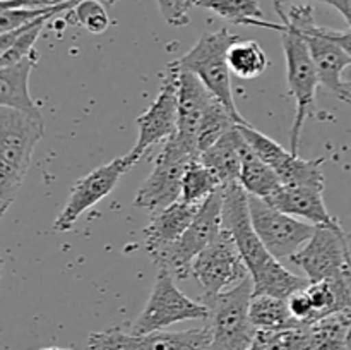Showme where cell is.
I'll use <instances>...</instances> for the list:
<instances>
[{"instance_id": "obj_1", "label": "cell", "mask_w": 351, "mask_h": 350, "mask_svg": "<svg viewBox=\"0 0 351 350\" xmlns=\"http://www.w3.org/2000/svg\"><path fill=\"white\" fill-rule=\"evenodd\" d=\"M41 115L0 106V215L16 201L29 170L31 156L43 137Z\"/></svg>"}, {"instance_id": "obj_2", "label": "cell", "mask_w": 351, "mask_h": 350, "mask_svg": "<svg viewBox=\"0 0 351 350\" xmlns=\"http://www.w3.org/2000/svg\"><path fill=\"white\" fill-rule=\"evenodd\" d=\"M249 26L267 27V30L281 33V43H283L285 58H287L288 89L295 100V119L293 126H291L290 151L298 153L302 129H304L305 120L314 112L315 93H317L319 82H321L315 62L312 58L305 38L295 27L285 23H269L266 19H256Z\"/></svg>"}, {"instance_id": "obj_3", "label": "cell", "mask_w": 351, "mask_h": 350, "mask_svg": "<svg viewBox=\"0 0 351 350\" xmlns=\"http://www.w3.org/2000/svg\"><path fill=\"white\" fill-rule=\"evenodd\" d=\"M223 230L230 233L243 256L254 290L269 285L283 271V264L274 257L252 225L249 209V194L240 184L223 187Z\"/></svg>"}, {"instance_id": "obj_4", "label": "cell", "mask_w": 351, "mask_h": 350, "mask_svg": "<svg viewBox=\"0 0 351 350\" xmlns=\"http://www.w3.org/2000/svg\"><path fill=\"white\" fill-rule=\"evenodd\" d=\"M254 295L252 278H245L233 288L201 301L209 309V350H247L257 338L249 316Z\"/></svg>"}, {"instance_id": "obj_5", "label": "cell", "mask_w": 351, "mask_h": 350, "mask_svg": "<svg viewBox=\"0 0 351 350\" xmlns=\"http://www.w3.org/2000/svg\"><path fill=\"white\" fill-rule=\"evenodd\" d=\"M240 38L228 27L201 34L197 43L177 60L185 71L197 75L206 88L235 115L237 122L245 124L242 113L235 105L232 89V69L228 64V51Z\"/></svg>"}, {"instance_id": "obj_6", "label": "cell", "mask_w": 351, "mask_h": 350, "mask_svg": "<svg viewBox=\"0 0 351 350\" xmlns=\"http://www.w3.org/2000/svg\"><path fill=\"white\" fill-rule=\"evenodd\" d=\"M278 16L281 17V23L295 27L302 36L305 38L311 50L312 58L317 67L321 84L331 89L338 96H341L345 89L343 81V72L350 67L351 60L346 51L339 47L336 41L328 38L322 31V26L315 23L314 9L308 3H295L290 9L285 10L281 3H274Z\"/></svg>"}, {"instance_id": "obj_7", "label": "cell", "mask_w": 351, "mask_h": 350, "mask_svg": "<svg viewBox=\"0 0 351 350\" xmlns=\"http://www.w3.org/2000/svg\"><path fill=\"white\" fill-rule=\"evenodd\" d=\"M208 318V305L202 301H192L191 297H187L175 285L173 275L167 268H160L146 305L127 329L134 335H144V333L160 331L175 323Z\"/></svg>"}, {"instance_id": "obj_8", "label": "cell", "mask_w": 351, "mask_h": 350, "mask_svg": "<svg viewBox=\"0 0 351 350\" xmlns=\"http://www.w3.org/2000/svg\"><path fill=\"white\" fill-rule=\"evenodd\" d=\"M192 160H197V156H194L177 136L165 141L154 160L153 170L136 192L134 206L153 215L180 201L182 180Z\"/></svg>"}, {"instance_id": "obj_9", "label": "cell", "mask_w": 351, "mask_h": 350, "mask_svg": "<svg viewBox=\"0 0 351 350\" xmlns=\"http://www.w3.org/2000/svg\"><path fill=\"white\" fill-rule=\"evenodd\" d=\"M223 229V187L209 196L185 230L184 235L168 247L154 263L158 268H167L178 280L192 277V264L195 257L219 235Z\"/></svg>"}, {"instance_id": "obj_10", "label": "cell", "mask_w": 351, "mask_h": 350, "mask_svg": "<svg viewBox=\"0 0 351 350\" xmlns=\"http://www.w3.org/2000/svg\"><path fill=\"white\" fill-rule=\"evenodd\" d=\"M178 82H180V65L177 60L170 62L165 69L163 84L149 108L137 117L136 124L139 134L132 150L125 154L134 165L146 154L149 148L161 141H168L178 130Z\"/></svg>"}, {"instance_id": "obj_11", "label": "cell", "mask_w": 351, "mask_h": 350, "mask_svg": "<svg viewBox=\"0 0 351 350\" xmlns=\"http://www.w3.org/2000/svg\"><path fill=\"white\" fill-rule=\"evenodd\" d=\"M252 225L266 249L278 259H290L308 242L317 226L274 208L264 199L249 194Z\"/></svg>"}, {"instance_id": "obj_12", "label": "cell", "mask_w": 351, "mask_h": 350, "mask_svg": "<svg viewBox=\"0 0 351 350\" xmlns=\"http://www.w3.org/2000/svg\"><path fill=\"white\" fill-rule=\"evenodd\" d=\"M192 277L204 290L202 297H213L239 285L250 273L233 237L221 229L219 235L195 257Z\"/></svg>"}, {"instance_id": "obj_13", "label": "cell", "mask_w": 351, "mask_h": 350, "mask_svg": "<svg viewBox=\"0 0 351 350\" xmlns=\"http://www.w3.org/2000/svg\"><path fill=\"white\" fill-rule=\"evenodd\" d=\"M308 281L351 277V250L345 230L317 226L314 235L290 257Z\"/></svg>"}, {"instance_id": "obj_14", "label": "cell", "mask_w": 351, "mask_h": 350, "mask_svg": "<svg viewBox=\"0 0 351 350\" xmlns=\"http://www.w3.org/2000/svg\"><path fill=\"white\" fill-rule=\"evenodd\" d=\"M209 328L185 331H151L134 335L129 329L115 328L93 331L88 338L89 350H209Z\"/></svg>"}, {"instance_id": "obj_15", "label": "cell", "mask_w": 351, "mask_h": 350, "mask_svg": "<svg viewBox=\"0 0 351 350\" xmlns=\"http://www.w3.org/2000/svg\"><path fill=\"white\" fill-rule=\"evenodd\" d=\"M130 168H132V163L127 160V156H119L79 178L72 185L64 209L53 220L55 232H69L79 216L105 199Z\"/></svg>"}, {"instance_id": "obj_16", "label": "cell", "mask_w": 351, "mask_h": 350, "mask_svg": "<svg viewBox=\"0 0 351 350\" xmlns=\"http://www.w3.org/2000/svg\"><path fill=\"white\" fill-rule=\"evenodd\" d=\"M216 96L204 86V82L192 72L180 67L178 82V130L177 139L199 158L197 130L208 106Z\"/></svg>"}, {"instance_id": "obj_17", "label": "cell", "mask_w": 351, "mask_h": 350, "mask_svg": "<svg viewBox=\"0 0 351 350\" xmlns=\"http://www.w3.org/2000/svg\"><path fill=\"white\" fill-rule=\"evenodd\" d=\"M199 206L201 205H191L180 199L168 208L151 215L149 223L144 226V242L151 259L156 261L168 247L173 246L184 235L197 215Z\"/></svg>"}, {"instance_id": "obj_18", "label": "cell", "mask_w": 351, "mask_h": 350, "mask_svg": "<svg viewBox=\"0 0 351 350\" xmlns=\"http://www.w3.org/2000/svg\"><path fill=\"white\" fill-rule=\"evenodd\" d=\"M324 191L312 187H300V185H281L271 198L264 199L274 208L288 213V215L300 218L304 222L315 226L326 229H341V223L336 216L329 213L324 202Z\"/></svg>"}, {"instance_id": "obj_19", "label": "cell", "mask_w": 351, "mask_h": 350, "mask_svg": "<svg viewBox=\"0 0 351 350\" xmlns=\"http://www.w3.org/2000/svg\"><path fill=\"white\" fill-rule=\"evenodd\" d=\"M247 141L240 132L239 124L219 137L209 150L201 153L199 160L211 168L213 174L218 177L221 187L232 184H240V172H242V153Z\"/></svg>"}, {"instance_id": "obj_20", "label": "cell", "mask_w": 351, "mask_h": 350, "mask_svg": "<svg viewBox=\"0 0 351 350\" xmlns=\"http://www.w3.org/2000/svg\"><path fill=\"white\" fill-rule=\"evenodd\" d=\"M38 62L36 50L23 60L0 65V105L41 115L40 108L29 95V74Z\"/></svg>"}, {"instance_id": "obj_21", "label": "cell", "mask_w": 351, "mask_h": 350, "mask_svg": "<svg viewBox=\"0 0 351 350\" xmlns=\"http://www.w3.org/2000/svg\"><path fill=\"white\" fill-rule=\"evenodd\" d=\"M249 316L257 331L274 333L305 326L293 318L290 307H288L287 299H280L267 294L252 295Z\"/></svg>"}, {"instance_id": "obj_22", "label": "cell", "mask_w": 351, "mask_h": 350, "mask_svg": "<svg viewBox=\"0 0 351 350\" xmlns=\"http://www.w3.org/2000/svg\"><path fill=\"white\" fill-rule=\"evenodd\" d=\"M240 185L247 194L267 199L283 185L280 175L263 158L257 156L256 151L245 144L242 153V172H240Z\"/></svg>"}, {"instance_id": "obj_23", "label": "cell", "mask_w": 351, "mask_h": 350, "mask_svg": "<svg viewBox=\"0 0 351 350\" xmlns=\"http://www.w3.org/2000/svg\"><path fill=\"white\" fill-rule=\"evenodd\" d=\"M57 16H45L34 23L26 24L19 30L0 33V65H9L23 60L34 51V43L48 21Z\"/></svg>"}, {"instance_id": "obj_24", "label": "cell", "mask_w": 351, "mask_h": 350, "mask_svg": "<svg viewBox=\"0 0 351 350\" xmlns=\"http://www.w3.org/2000/svg\"><path fill=\"white\" fill-rule=\"evenodd\" d=\"M312 350H346V338L351 328V311L329 314L308 325Z\"/></svg>"}, {"instance_id": "obj_25", "label": "cell", "mask_w": 351, "mask_h": 350, "mask_svg": "<svg viewBox=\"0 0 351 350\" xmlns=\"http://www.w3.org/2000/svg\"><path fill=\"white\" fill-rule=\"evenodd\" d=\"M228 64L237 78L256 79L269 67V58L257 41L239 40L230 48Z\"/></svg>"}, {"instance_id": "obj_26", "label": "cell", "mask_w": 351, "mask_h": 350, "mask_svg": "<svg viewBox=\"0 0 351 350\" xmlns=\"http://www.w3.org/2000/svg\"><path fill=\"white\" fill-rule=\"evenodd\" d=\"M221 189L218 177L201 160H192L182 180V201L191 205H202L209 196Z\"/></svg>"}, {"instance_id": "obj_27", "label": "cell", "mask_w": 351, "mask_h": 350, "mask_svg": "<svg viewBox=\"0 0 351 350\" xmlns=\"http://www.w3.org/2000/svg\"><path fill=\"white\" fill-rule=\"evenodd\" d=\"M237 119L218 98L213 100L211 105L204 112L201 120V126L197 130V151L199 156L206 150L213 146L219 137L225 136L232 127L237 126Z\"/></svg>"}, {"instance_id": "obj_28", "label": "cell", "mask_w": 351, "mask_h": 350, "mask_svg": "<svg viewBox=\"0 0 351 350\" xmlns=\"http://www.w3.org/2000/svg\"><path fill=\"white\" fill-rule=\"evenodd\" d=\"M322 163L324 158H307L298 156V153H293L290 160L283 165L278 175L285 185H300V187H312L324 191L326 178L322 172Z\"/></svg>"}, {"instance_id": "obj_29", "label": "cell", "mask_w": 351, "mask_h": 350, "mask_svg": "<svg viewBox=\"0 0 351 350\" xmlns=\"http://www.w3.org/2000/svg\"><path fill=\"white\" fill-rule=\"evenodd\" d=\"M191 5L211 10L233 24L249 26L252 21L264 19L259 0H191Z\"/></svg>"}, {"instance_id": "obj_30", "label": "cell", "mask_w": 351, "mask_h": 350, "mask_svg": "<svg viewBox=\"0 0 351 350\" xmlns=\"http://www.w3.org/2000/svg\"><path fill=\"white\" fill-rule=\"evenodd\" d=\"M77 5V2H62L48 7H19V9H0V33L19 30L26 24L34 23L45 16H58L69 12Z\"/></svg>"}, {"instance_id": "obj_31", "label": "cell", "mask_w": 351, "mask_h": 350, "mask_svg": "<svg viewBox=\"0 0 351 350\" xmlns=\"http://www.w3.org/2000/svg\"><path fill=\"white\" fill-rule=\"evenodd\" d=\"M69 14L72 24H79L93 34L105 33L110 26V16L105 3L98 0H79L77 5L69 10Z\"/></svg>"}, {"instance_id": "obj_32", "label": "cell", "mask_w": 351, "mask_h": 350, "mask_svg": "<svg viewBox=\"0 0 351 350\" xmlns=\"http://www.w3.org/2000/svg\"><path fill=\"white\" fill-rule=\"evenodd\" d=\"M259 335L263 338V350H312L308 326L274 333L259 331Z\"/></svg>"}, {"instance_id": "obj_33", "label": "cell", "mask_w": 351, "mask_h": 350, "mask_svg": "<svg viewBox=\"0 0 351 350\" xmlns=\"http://www.w3.org/2000/svg\"><path fill=\"white\" fill-rule=\"evenodd\" d=\"M288 307H290L291 314L297 321H300L302 325L308 326L315 321V309L312 304V299L308 295L307 287L302 288V290L293 292L290 297L287 299Z\"/></svg>"}, {"instance_id": "obj_34", "label": "cell", "mask_w": 351, "mask_h": 350, "mask_svg": "<svg viewBox=\"0 0 351 350\" xmlns=\"http://www.w3.org/2000/svg\"><path fill=\"white\" fill-rule=\"evenodd\" d=\"M158 9H160L161 16L167 21L170 26L180 27L178 23V14H177V0H156Z\"/></svg>"}, {"instance_id": "obj_35", "label": "cell", "mask_w": 351, "mask_h": 350, "mask_svg": "<svg viewBox=\"0 0 351 350\" xmlns=\"http://www.w3.org/2000/svg\"><path fill=\"white\" fill-rule=\"evenodd\" d=\"M322 31H324L326 36L331 38L332 41H336V43L346 51V55H348L351 60V27L348 31H338V30H329V27L322 26Z\"/></svg>"}, {"instance_id": "obj_36", "label": "cell", "mask_w": 351, "mask_h": 350, "mask_svg": "<svg viewBox=\"0 0 351 350\" xmlns=\"http://www.w3.org/2000/svg\"><path fill=\"white\" fill-rule=\"evenodd\" d=\"M280 3H288V2H293V0H276ZM317 2L322 3H328V5L335 7L339 14L346 19L348 26L351 27V0H317Z\"/></svg>"}, {"instance_id": "obj_37", "label": "cell", "mask_w": 351, "mask_h": 350, "mask_svg": "<svg viewBox=\"0 0 351 350\" xmlns=\"http://www.w3.org/2000/svg\"><path fill=\"white\" fill-rule=\"evenodd\" d=\"M191 0H177V14H178V23L182 26L189 24V9H191Z\"/></svg>"}, {"instance_id": "obj_38", "label": "cell", "mask_w": 351, "mask_h": 350, "mask_svg": "<svg viewBox=\"0 0 351 350\" xmlns=\"http://www.w3.org/2000/svg\"><path fill=\"white\" fill-rule=\"evenodd\" d=\"M55 3H62V2H79V0H53ZM98 2L105 3V5H113V3H117L119 0H98Z\"/></svg>"}, {"instance_id": "obj_39", "label": "cell", "mask_w": 351, "mask_h": 350, "mask_svg": "<svg viewBox=\"0 0 351 350\" xmlns=\"http://www.w3.org/2000/svg\"><path fill=\"white\" fill-rule=\"evenodd\" d=\"M247 350H263V338H261L259 331H257V338H256V342H254V343H252V347H250V349H247Z\"/></svg>"}, {"instance_id": "obj_40", "label": "cell", "mask_w": 351, "mask_h": 350, "mask_svg": "<svg viewBox=\"0 0 351 350\" xmlns=\"http://www.w3.org/2000/svg\"><path fill=\"white\" fill-rule=\"evenodd\" d=\"M343 96H351V81L345 82V89H343V93L339 98H343Z\"/></svg>"}, {"instance_id": "obj_41", "label": "cell", "mask_w": 351, "mask_h": 350, "mask_svg": "<svg viewBox=\"0 0 351 350\" xmlns=\"http://www.w3.org/2000/svg\"><path fill=\"white\" fill-rule=\"evenodd\" d=\"M346 350H351V328L348 331V338H346Z\"/></svg>"}, {"instance_id": "obj_42", "label": "cell", "mask_w": 351, "mask_h": 350, "mask_svg": "<svg viewBox=\"0 0 351 350\" xmlns=\"http://www.w3.org/2000/svg\"><path fill=\"white\" fill-rule=\"evenodd\" d=\"M40 350H72V349H57V347H47V349H40Z\"/></svg>"}, {"instance_id": "obj_43", "label": "cell", "mask_w": 351, "mask_h": 350, "mask_svg": "<svg viewBox=\"0 0 351 350\" xmlns=\"http://www.w3.org/2000/svg\"><path fill=\"white\" fill-rule=\"evenodd\" d=\"M341 100H345V102H348V103H351V96H343Z\"/></svg>"}]
</instances>
